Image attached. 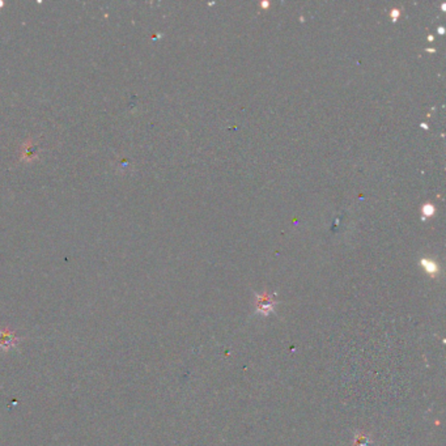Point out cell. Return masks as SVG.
<instances>
[{
  "label": "cell",
  "instance_id": "obj_2",
  "mask_svg": "<svg viewBox=\"0 0 446 446\" xmlns=\"http://www.w3.org/2000/svg\"><path fill=\"white\" fill-rule=\"evenodd\" d=\"M16 342H17V339L15 338L13 333H11V331H7V333L6 331H3V333H2V331H0V348L10 349L11 347L15 345Z\"/></svg>",
  "mask_w": 446,
  "mask_h": 446
},
{
  "label": "cell",
  "instance_id": "obj_8",
  "mask_svg": "<svg viewBox=\"0 0 446 446\" xmlns=\"http://www.w3.org/2000/svg\"><path fill=\"white\" fill-rule=\"evenodd\" d=\"M438 33L442 34V33H443V28H440V29H438Z\"/></svg>",
  "mask_w": 446,
  "mask_h": 446
},
{
  "label": "cell",
  "instance_id": "obj_3",
  "mask_svg": "<svg viewBox=\"0 0 446 446\" xmlns=\"http://www.w3.org/2000/svg\"><path fill=\"white\" fill-rule=\"evenodd\" d=\"M353 446H373V442L368 434L356 433L353 438Z\"/></svg>",
  "mask_w": 446,
  "mask_h": 446
},
{
  "label": "cell",
  "instance_id": "obj_1",
  "mask_svg": "<svg viewBox=\"0 0 446 446\" xmlns=\"http://www.w3.org/2000/svg\"><path fill=\"white\" fill-rule=\"evenodd\" d=\"M276 306L275 294L272 293H259L255 294V313L262 317H267L274 312Z\"/></svg>",
  "mask_w": 446,
  "mask_h": 446
},
{
  "label": "cell",
  "instance_id": "obj_7",
  "mask_svg": "<svg viewBox=\"0 0 446 446\" xmlns=\"http://www.w3.org/2000/svg\"><path fill=\"white\" fill-rule=\"evenodd\" d=\"M262 7H263V8H267V7H270V3H267V2H263Z\"/></svg>",
  "mask_w": 446,
  "mask_h": 446
},
{
  "label": "cell",
  "instance_id": "obj_4",
  "mask_svg": "<svg viewBox=\"0 0 446 446\" xmlns=\"http://www.w3.org/2000/svg\"><path fill=\"white\" fill-rule=\"evenodd\" d=\"M422 266L424 267L425 271H427L428 274H431V275H434V274L438 272V266H437V263L431 259H423Z\"/></svg>",
  "mask_w": 446,
  "mask_h": 446
},
{
  "label": "cell",
  "instance_id": "obj_5",
  "mask_svg": "<svg viewBox=\"0 0 446 446\" xmlns=\"http://www.w3.org/2000/svg\"><path fill=\"white\" fill-rule=\"evenodd\" d=\"M434 211H436V208H434L432 204H425L424 207H423V214H424L425 217L432 216V215L434 214Z\"/></svg>",
  "mask_w": 446,
  "mask_h": 446
},
{
  "label": "cell",
  "instance_id": "obj_6",
  "mask_svg": "<svg viewBox=\"0 0 446 446\" xmlns=\"http://www.w3.org/2000/svg\"><path fill=\"white\" fill-rule=\"evenodd\" d=\"M398 16H399V11L393 10V12H391V17H393V20H394V21H397Z\"/></svg>",
  "mask_w": 446,
  "mask_h": 446
}]
</instances>
